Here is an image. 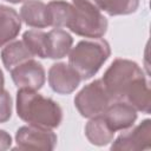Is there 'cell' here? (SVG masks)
<instances>
[{
    "mask_svg": "<svg viewBox=\"0 0 151 151\" xmlns=\"http://www.w3.org/2000/svg\"><path fill=\"white\" fill-rule=\"evenodd\" d=\"M18 117L31 125L55 129L63 122V110L52 98L34 90L19 88L15 98Z\"/></svg>",
    "mask_w": 151,
    "mask_h": 151,
    "instance_id": "cell-1",
    "label": "cell"
},
{
    "mask_svg": "<svg viewBox=\"0 0 151 151\" xmlns=\"http://www.w3.org/2000/svg\"><path fill=\"white\" fill-rule=\"evenodd\" d=\"M111 55L110 44L103 38L80 40L68 53V65L77 71L81 80L92 78Z\"/></svg>",
    "mask_w": 151,
    "mask_h": 151,
    "instance_id": "cell-2",
    "label": "cell"
},
{
    "mask_svg": "<svg viewBox=\"0 0 151 151\" xmlns=\"http://www.w3.org/2000/svg\"><path fill=\"white\" fill-rule=\"evenodd\" d=\"M145 77L136 61L117 58L104 72L101 80L112 101H124L129 91Z\"/></svg>",
    "mask_w": 151,
    "mask_h": 151,
    "instance_id": "cell-3",
    "label": "cell"
},
{
    "mask_svg": "<svg viewBox=\"0 0 151 151\" xmlns=\"http://www.w3.org/2000/svg\"><path fill=\"white\" fill-rule=\"evenodd\" d=\"M72 2L74 11L67 28L85 38L96 39L104 37L109 22L99 7L88 0H74Z\"/></svg>",
    "mask_w": 151,
    "mask_h": 151,
    "instance_id": "cell-4",
    "label": "cell"
},
{
    "mask_svg": "<svg viewBox=\"0 0 151 151\" xmlns=\"http://www.w3.org/2000/svg\"><path fill=\"white\" fill-rule=\"evenodd\" d=\"M112 103L101 79H96L85 85L74 97V106L84 118L103 114Z\"/></svg>",
    "mask_w": 151,
    "mask_h": 151,
    "instance_id": "cell-5",
    "label": "cell"
},
{
    "mask_svg": "<svg viewBox=\"0 0 151 151\" xmlns=\"http://www.w3.org/2000/svg\"><path fill=\"white\" fill-rule=\"evenodd\" d=\"M57 140L58 137L52 129L28 124L17 130L15 149L52 151L57 145Z\"/></svg>",
    "mask_w": 151,
    "mask_h": 151,
    "instance_id": "cell-6",
    "label": "cell"
},
{
    "mask_svg": "<svg viewBox=\"0 0 151 151\" xmlns=\"http://www.w3.org/2000/svg\"><path fill=\"white\" fill-rule=\"evenodd\" d=\"M151 147V119H144L131 126L112 140L110 149L113 151H140Z\"/></svg>",
    "mask_w": 151,
    "mask_h": 151,
    "instance_id": "cell-7",
    "label": "cell"
},
{
    "mask_svg": "<svg viewBox=\"0 0 151 151\" xmlns=\"http://www.w3.org/2000/svg\"><path fill=\"white\" fill-rule=\"evenodd\" d=\"M11 78L18 88L40 90L46 80V73L44 66L35 59L31 58L11 71Z\"/></svg>",
    "mask_w": 151,
    "mask_h": 151,
    "instance_id": "cell-8",
    "label": "cell"
},
{
    "mask_svg": "<svg viewBox=\"0 0 151 151\" xmlns=\"http://www.w3.org/2000/svg\"><path fill=\"white\" fill-rule=\"evenodd\" d=\"M48 85L58 94H70L79 86L81 78L66 63H55L48 70Z\"/></svg>",
    "mask_w": 151,
    "mask_h": 151,
    "instance_id": "cell-9",
    "label": "cell"
},
{
    "mask_svg": "<svg viewBox=\"0 0 151 151\" xmlns=\"http://www.w3.org/2000/svg\"><path fill=\"white\" fill-rule=\"evenodd\" d=\"M109 126L112 131H123L132 125L137 120V111L130 104L125 101H112L105 112L103 113Z\"/></svg>",
    "mask_w": 151,
    "mask_h": 151,
    "instance_id": "cell-10",
    "label": "cell"
},
{
    "mask_svg": "<svg viewBox=\"0 0 151 151\" xmlns=\"http://www.w3.org/2000/svg\"><path fill=\"white\" fill-rule=\"evenodd\" d=\"M21 29V18L18 12L6 5H0V47L13 41Z\"/></svg>",
    "mask_w": 151,
    "mask_h": 151,
    "instance_id": "cell-11",
    "label": "cell"
},
{
    "mask_svg": "<svg viewBox=\"0 0 151 151\" xmlns=\"http://www.w3.org/2000/svg\"><path fill=\"white\" fill-rule=\"evenodd\" d=\"M20 18L27 26L33 28L50 26L47 6L41 0H26L20 8Z\"/></svg>",
    "mask_w": 151,
    "mask_h": 151,
    "instance_id": "cell-12",
    "label": "cell"
},
{
    "mask_svg": "<svg viewBox=\"0 0 151 151\" xmlns=\"http://www.w3.org/2000/svg\"><path fill=\"white\" fill-rule=\"evenodd\" d=\"M114 131L111 130L103 114L90 118L85 125V136L87 140L96 146H105L113 140Z\"/></svg>",
    "mask_w": 151,
    "mask_h": 151,
    "instance_id": "cell-13",
    "label": "cell"
},
{
    "mask_svg": "<svg viewBox=\"0 0 151 151\" xmlns=\"http://www.w3.org/2000/svg\"><path fill=\"white\" fill-rule=\"evenodd\" d=\"M73 45L72 35L61 28H53L47 32V58L61 59L66 57Z\"/></svg>",
    "mask_w": 151,
    "mask_h": 151,
    "instance_id": "cell-14",
    "label": "cell"
},
{
    "mask_svg": "<svg viewBox=\"0 0 151 151\" xmlns=\"http://www.w3.org/2000/svg\"><path fill=\"white\" fill-rule=\"evenodd\" d=\"M34 58L22 40H14L5 45L1 51V60L7 71H11L19 64Z\"/></svg>",
    "mask_w": 151,
    "mask_h": 151,
    "instance_id": "cell-15",
    "label": "cell"
},
{
    "mask_svg": "<svg viewBox=\"0 0 151 151\" xmlns=\"http://www.w3.org/2000/svg\"><path fill=\"white\" fill-rule=\"evenodd\" d=\"M48 22L53 28L67 27L72 17L74 7L65 0H52L47 5Z\"/></svg>",
    "mask_w": 151,
    "mask_h": 151,
    "instance_id": "cell-16",
    "label": "cell"
},
{
    "mask_svg": "<svg viewBox=\"0 0 151 151\" xmlns=\"http://www.w3.org/2000/svg\"><path fill=\"white\" fill-rule=\"evenodd\" d=\"M96 4L111 17L132 14L139 7V0H96Z\"/></svg>",
    "mask_w": 151,
    "mask_h": 151,
    "instance_id": "cell-17",
    "label": "cell"
},
{
    "mask_svg": "<svg viewBox=\"0 0 151 151\" xmlns=\"http://www.w3.org/2000/svg\"><path fill=\"white\" fill-rule=\"evenodd\" d=\"M22 41L34 57L47 58V33L41 29H28L22 34Z\"/></svg>",
    "mask_w": 151,
    "mask_h": 151,
    "instance_id": "cell-18",
    "label": "cell"
},
{
    "mask_svg": "<svg viewBox=\"0 0 151 151\" xmlns=\"http://www.w3.org/2000/svg\"><path fill=\"white\" fill-rule=\"evenodd\" d=\"M12 97L7 90L0 91V123H6L12 117Z\"/></svg>",
    "mask_w": 151,
    "mask_h": 151,
    "instance_id": "cell-19",
    "label": "cell"
},
{
    "mask_svg": "<svg viewBox=\"0 0 151 151\" xmlns=\"http://www.w3.org/2000/svg\"><path fill=\"white\" fill-rule=\"evenodd\" d=\"M11 146H12L11 134L5 130H0V151L8 150Z\"/></svg>",
    "mask_w": 151,
    "mask_h": 151,
    "instance_id": "cell-20",
    "label": "cell"
},
{
    "mask_svg": "<svg viewBox=\"0 0 151 151\" xmlns=\"http://www.w3.org/2000/svg\"><path fill=\"white\" fill-rule=\"evenodd\" d=\"M4 85H5V78H4V73L0 68V91L4 88Z\"/></svg>",
    "mask_w": 151,
    "mask_h": 151,
    "instance_id": "cell-21",
    "label": "cell"
},
{
    "mask_svg": "<svg viewBox=\"0 0 151 151\" xmlns=\"http://www.w3.org/2000/svg\"><path fill=\"white\" fill-rule=\"evenodd\" d=\"M7 2H11V4H19V2H25L26 0H5Z\"/></svg>",
    "mask_w": 151,
    "mask_h": 151,
    "instance_id": "cell-22",
    "label": "cell"
}]
</instances>
